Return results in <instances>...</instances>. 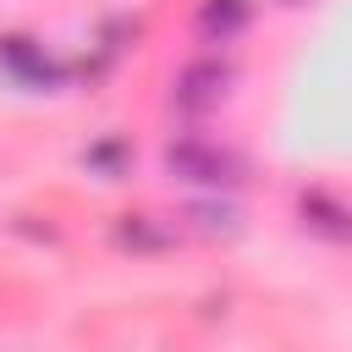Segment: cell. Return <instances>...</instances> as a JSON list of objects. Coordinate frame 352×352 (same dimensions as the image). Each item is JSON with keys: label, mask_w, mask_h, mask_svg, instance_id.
<instances>
[{"label": "cell", "mask_w": 352, "mask_h": 352, "mask_svg": "<svg viewBox=\"0 0 352 352\" xmlns=\"http://www.w3.org/2000/svg\"><path fill=\"white\" fill-rule=\"evenodd\" d=\"M165 170L176 176V182H236L231 170V160L220 154V148H209V143H170L165 148Z\"/></svg>", "instance_id": "cell-1"}, {"label": "cell", "mask_w": 352, "mask_h": 352, "mask_svg": "<svg viewBox=\"0 0 352 352\" xmlns=\"http://www.w3.org/2000/svg\"><path fill=\"white\" fill-rule=\"evenodd\" d=\"M226 82H231V72H226L220 60H204V66H187V72H182L176 99H182L187 110H198V104H214V99L226 94Z\"/></svg>", "instance_id": "cell-2"}, {"label": "cell", "mask_w": 352, "mask_h": 352, "mask_svg": "<svg viewBox=\"0 0 352 352\" xmlns=\"http://www.w3.org/2000/svg\"><path fill=\"white\" fill-rule=\"evenodd\" d=\"M242 22H248V6H242V0H209L204 16H198V28H204V33H220V38L236 33Z\"/></svg>", "instance_id": "cell-3"}, {"label": "cell", "mask_w": 352, "mask_h": 352, "mask_svg": "<svg viewBox=\"0 0 352 352\" xmlns=\"http://www.w3.org/2000/svg\"><path fill=\"white\" fill-rule=\"evenodd\" d=\"M192 220H198V231H209V236H231L242 214H236L231 204H198V209H192Z\"/></svg>", "instance_id": "cell-4"}]
</instances>
